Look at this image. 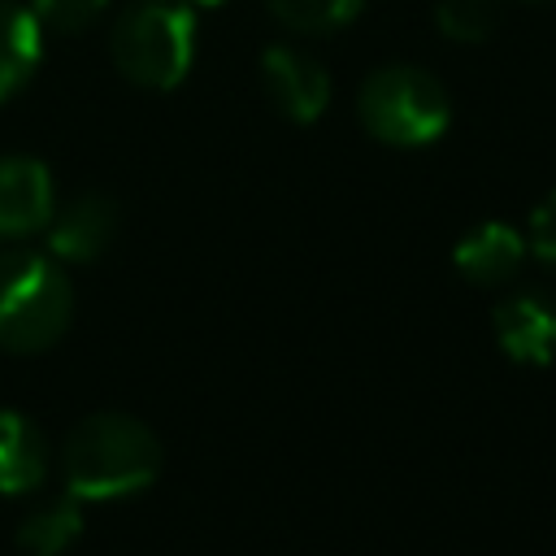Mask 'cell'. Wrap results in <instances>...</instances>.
<instances>
[{
    "label": "cell",
    "mask_w": 556,
    "mask_h": 556,
    "mask_svg": "<svg viewBox=\"0 0 556 556\" xmlns=\"http://www.w3.org/2000/svg\"><path fill=\"white\" fill-rule=\"evenodd\" d=\"M113 235H117V204L109 195H100V191L74 195L43 226L48 256H56L61 265H87V261L104 256Z\"/></svg>",
    "instance_id": "obj_7"
},
{
    "label": "cell",
    "mask_w": 556,
    "mask_h": 556,
    "mask_svg": "<svg viewBox=\"0 0 556 556\" xmlns=\"http://www.w3.org/2000/svg\"><path fill=\"white\" fill-rule=\"evenodd\" d=\"M500 17H504V0H439L434 9L439 30L456 43H478L495 35Z\"/></svg>",
    "instance_id": "obj_14"
},
{
    "label": "cell",
    "mask_w": 556,
    "mask_h": 556,
    "mask_svg": "<svg viewBox=\"0 0 556 556\" xmlns=\"http://www.w3.org/2000/svg\"><path fill=\"white\" fill-rule=\"evenodd\" d=\"M491 334L500 352L517 365H547L556 356V295L513 291L491 308Z\"/></svg>",
    "instance_id": "obj_5"
},
{
    "label": "cell",
    "mask_w": 556,
    "mask_h": 556,
    "mask_svg": "<svg viewBox=\"0 0 556 556\" xmlns=\"http://www.w3.org/2000/svg\"><path fill=\"white\" fill-rule=\"evenodd\" d=\"M161 473V439L130 413H91L61 443V482L83 504L139 495Z\"/></svg>",
    "instance_id": "obj_1"
},
{
    "label": "cell",
    "mask_w": 556,
    "mask_h": 556,
    "mask_svg": "<svg viewBox=\"0 0 556 556\" xmlns=\"http://www.w3.org/2000/svg\"><path fill=\"white\" fill-rule=\"evenodd\" d=\"M261 83H265V96L274 100V109L300 126L317 122L326 100H330V74L317 56L300 52V48H287V43H274L265 48L261 56Z\"/></svg>",
    "instance_id": "obj_6"
},
{
    "label": "cell",
    "mask_w": 556,
    "mask_h": 556,
    "mask_svg": "<svg viewBox=\"0 0 556 556\" xmlns=\"http://www.w3.org/2000/svg\"><path fill=\"white\" fill-rule=\"evenodd\" d=\"M265 4L295 35H330V30H343L365 0H265Z\"/></svg>",
    "instance_id": "obj_13"
},
{
    "label": "cell",
    "mask_w": 556,
    "mask_h": 556,
    "mask_svg": "<svg viewBox=\"0 0 556 556\" xmlns=\"http://www.w3.org/2000/svg\"><path fill=\"white\" fill-rule=\"evenodd\" d=\"M83 534V513H78V500L65 495L56 504H43L35 508L22 526H17V547L26 556H65Z\"/></svg>",
    "instance_id": "obj_12"
},
{
    "label": "cell",
    "mask_w": 556,
    "mask_h": 556,
    "mask_svg": "<svg viewBox=\"0 0 556 556\" xmlns=\"http://www.w3.org/2000/svg\"><path fill=\"white\" fill-rule=\"evenodd\" d=\"M74 317V287L56 256L35 248L0 252V348L4 352H43L52 348Z\"/></svg>",
    "instance_id": "obj_2"
},
{
    "label": "cell",
    "mask_w": 556,
    "mask_h": 556,
    "mask_svg": "<svg viewBox=\"0 0 556 556\" xmlns=\"http://www.w3.org/2000/svg\"><path fill=\"white\" fill-rule=\"evenodd\" d=\"M39 48L43 30L35 13L26 4L0 0V100L17 96L30 83V74L39 70Z\"/></svg>",
    "instance_id": "obj_11"
},
{
    "label": "cell",
    "mask_w": 556,
    "mask_h": 556,
    "mask_svg": "<svg viewBox=\"0 0 556 556\" xmlns=\"http://www.w3.org/2000/svg\"><path fill=\"white\" fill-rule=\"evenodd\" d=\"M526 252H530V243H526V235L517 226L482 222L469 235H460V243L452 252V265L473 287H504V282H513L521 274Z\"/></svg>",
    "instance_id": "obj_9"
},
{
    "label": "cell",
    "mask_w": 556,
    "mask_h": 556,
    "mask_svg": "<svg viewBox=\"0 0 556 556\" xmlns=\"http://www.w3.org/2000/svg\"><path fill=\"white\" fill-rule=\"evenodd\" d=\"M56 213V187L43 161L0 156V239H26Z\"/></svg>",
    "instance_id": "obj_8"
},
{
    "label": "cell",
    "mask_w": 556,
    "mask_h": 556,
    "mask_svg": "<svg viewBox=\"0 0 556 556\" xmlns=\"http://www.w3.org/2000/svg\"><path fill=\"white\" fill-rule=\"evenodd\" d=\"M361 126L387 148H426L452 122V100L421 65H382L361 83Z\"/></svg>",
    "instance_id": "obj_4"
},
{
    "label": "cell",
    "mask_w": 556,
    "mask_h": 556,
    "mask_svg": "<svg viewBox=\"0 0 556 556\" xmlns=\"http://www.w3.org/2000/svg\"><path fill=\"white\" fill-rule=\"evenodd\" d=\"M195 4H204V9H213V4H222V0H195Z\"/></svg>",
    "instance_id": "obj_17"
},
{
    "label": "cell",
    "mask_w": 556,
    "mask_h": 556,
    "mask_svg": "<svg viewBox=\"0 0 556 556\" xmlns=\"http://www.w3.org/2000/svg\"><path fill=\"white\" fill-rule=\"evenodd\" d=\"M30 13H35V22H39V30L48 35H78V30H87L96 17H104V9H109V0H30L26 4Z\"/></svg>",
    "instance_id": "obj_15"
},
{
    "label": "cell",
    "mask_w": 556,
    "mask_h": 556,
    "mask_svg": "<svg viewBox=\"0 0 556 556\" xmlns=\"http://www.w3.org/2000/svg\"><path fill=\"white\" fill-rule=\"evenodd\" d=\"M43 478H48V443L39 426L17 408H0V495H26Z\"/></svg>",
    "instance_id": "obj_10"
},
{
    "label": "cell",
    "mask_w": 556,
    "mask_h": 556,
    "mask_svg": "<svg viewBox=\"0 0 556 556\" xmlns=\"http://www.w3.org/2000/svg\"><path fill=\"white\" fill-rule=\"evenodd\" d=\"M526 243H530V252H534L547 269H556V191H552L547 200H539V208L530 213V235H526Z\"/></svg>",
    "instance_id": "obj_16"
},
{
    "label": "cell",
    "mask_w": 556,
    "mask_h": 556,
    "mask_svg": "<svg viewBox=\"0 0 556 556\" xmlns=\"http://www.w3.org/2000/svg\"><path fill=\"white\" fill-rule=\"evenodd\" d=\"M113 65L148 91H169L195 61V17L182 0H130L113 22Z\"/></svg>",
    "instance_id": "obj_3"
}]
</instances>
